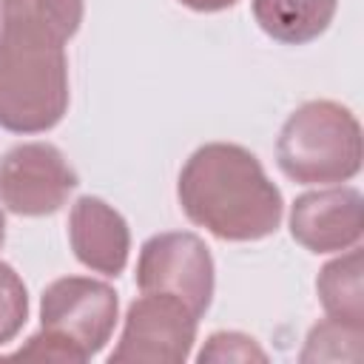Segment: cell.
<instances>
[{
    "mask_svg": "<svg viewBox=\"0 0 364 364\" xmlns=\"http://www.w3.org/2000/svg\"><path fill=\"white\" fill-rule=\"evenodd\" d=\"M82 14V0H0V128L43 134L65 117V43Z\"/></svg>",
    "mask_w": 364,
    "mask_h": 364,
    "instance_id": "cell-1",
    "label": "cell"
},
{
    "mask_svg": "<svg viewBox=\"0 0 364 364\" xmlns=\"http://www.w3.org/2000/svg\"><path fill=\"white\" fill-rule=\"evenodd\" d=\"M185 216L222 242H259L279 230L284 199L253 151L236 142H205L176 182Z\"/></svg>",
    "mask_w": 364,
    "mask_h": 364,
    "instance_id": "cell-2",
    "label": "cell"
},
{
    "mask_svg": "<svg viewBox=\"0 0 364 364\" xmlns=\"http://www.w3.org/2000/svg\"><path fill=\"white\" fill-rule=\"evenodd\" d=\"M361 125L336 100L299 105L276 139V165L299 185L347 182L361 171Z\"/></svg>",
    "mask_w": 364,
    "mask_h": 364,
    "instance_id": "cell-3",
    "label": "cell"
},
{
    "mask_svg": "<svg viewBox=\"0 0 364 364\" xmlns=\"http://www.w3.org/2000/svg\"><path fill=\"white\" fill-rule=\"evenodd\" d=\"M199 316L171 293H142L128 304L111 364H182L191 358Z\"/></svg>",
    "mask_w": 364,
    "mask_h": 364,
    "instance_id": "cell-4",
    "label": "cell"
},
{
    "mask_svg": "<svg viewBox=\"0 0 364 364\" xmlns=\"http://www.w3.org/2000/svg\"><path fill=\"white\" fill-rule=\"evenodd\" d=\"M136 287L142 293H171L202 318L216 287L210 247L191 230H168L145 239L136 259Z\"/></svg>",
    "mask_w": 364,
    "mask_h": 364,
    "instance_id": "cell-5",
    "label": "cell"
},
{
    "mask_svg": "<svg viewBox=\"0 0 364 364\" xmlns=\"http://www.w3.org/2000/svg\"><path fill=\"white\" fill-rule=\"evenodd\" d=\"M119 318L117 290L100 279L63 276L40 296V327L71 341L85 358L97 355Z\"/></svg>",
    "mask_w": 364,
    "mask_h": 364,
    "instance_id": "cell-6",
    "label": "cell"
},
{
    "mask_svg": "<svg viewBox=\"0 0 364 364\" xmlns=\"http://www.w3.org/2000/svg\"><path fill=\"white\" fill-rule=\"evenodd\" d=\"M77 185V171L51 142H20L0 156V205L17 216L57 213Z\"/></svg>",
    "mask_w": 364,
    "mask_h": 364,
    "instance_id": "cell-7",
    "label": "cell"
},
{
    "mask_svg": "<svg viewBox=\"0 0 364 364\" xmlns=\"http://www.w3.org/2000/svg\"><path fill=\"white\" fill-rule=\"evenodd\" d=\"M364 196L358 188H321L296 196L290 236L310 253H341L361 242Z\"/></svg>",
    "mask_w": 364,
    "mask_h": 364,
    "instance_id": "cell-8",
    "label": "cell"
},
{
    "mask_svg": "<svg viewBox=\"0 0 364 364\" xmlns=\"http://www.w3.org/2000/svg\"><path fill=\"white\" fill-rule=\"evenodd\" d=\"M68 242L77 262L102 276H119L131 253L125 216L100 196H80L68 213Z\"/></svg>",
    "mask_w": 364,
    "mask_h": 364,
    "instance_id": "cell-9",
    "label": "cell"
},
{
    "mask_svg": "<svg viewBox=\"0 0 364 364\" xmlns=\"http://www.w3.org/2000/svg\"><path fill=\"white\" fill-rule=\"evenodd\" d=\"M336 9L338 0H253V20L276 43L304 46L330 28Z\"/></svg>",
    "mask_w": 364,
    "mask_h": 364,
    "instance_id": "cell-10",
    "label": "cell"
},
{
    "mask_svg": "<svg viewBox=\"0 0 364 364\" xmlns=\"http://www.w3.org/2000/svg\"><path fill=\"white\" fill-rule=\"evenodd\" d=\"M364 267H361V247L353 245L338 259L327 262L318 270L316 293L330 318L344 324L364 327Z\"/></svg>",
    "mask_w": 364,
    "mask_h": 364,
    "instance_id": "cell-11",
    "label": "cell"
},
{
    "mask_svg": "<svg viewBox=\"0 0 364 364\" xmlns=\"http://www.w3.org/2000/svg\"><path fill=\"white\" fill-rule=\"evenodd\" d=\"M361 341H364V327L344 324L338 318H324L316 327H310L301 350V361H358L361 358Z\"/></svg>",
    "mask_w": 364,
    "mask_h": 364,
    "instance_id": "cell-12",
    "label": "cell"
},
{
    "mask_svg": "<svg viewBox=\"0 0 364 364\" xmlns=\"http://www.w3.org/2000/svg\"><path fill=\"white\" fill-rule=\"evenodd\" d=\"M28 318V290L20 273L0 262V344H9Z\"/></svg>",
    "mask_w": 364,
    "mask_h": 364,
    "instance_id": "cell-13",
    "label": "cell"
},
{
    "mask_svg": "<svg viewBox=\"0 0 364 364\" xmlns=\"http://www.w3.org/2000/svg\"><path fill=\"white\" fill-rule=\"evenodd\" d=\"M196 361H267V353L256 344V338L236 333V330H219L210 333L205 347L199 350Z\"/></svg>",
    "mask_w": 364,
    "mask_h": 364,
    "instance_id": "cell-14",
    "label": "cell"
},
{
    "mask_svg": "<svg viewBox=\"0 0 364 364\" xmlns=\"http://www.w3.org/2000/svg\"><path fill=\"white\" fill-rule=\"evenodd\" d=\"M14 358H37V361H60V364H82V361H88L71 341H65L57 333L43 330V327H40V333L26 338V344L14 353Z\"/></svg>",
    "mask_w": 364,
    "mask_h": 364,
    "instance_id": "cell-15",
    "label": "cell"
},
{
    "mask_svg": "<svg viewBox=\"0 0 364 364\" xmlns=\"http://www.w3.org/2000/svg\"><path fill=\"white\" fill-rule=\"evenodd\" d=\"M182 6H188L191 11H202V14H213V11H225L230 6H236L239 0H179Z\"/></svg>",
    "mask_w": 364,
    "mask_h": 364,
    "instance_id": "cell-16",
    "label": "cell"
},
{
    "mask_svg": "<svg viewBox=\"0 0 364 364\" xmlns=\"http://www.w3.org/2000/svg\"><path fill=\"white\" fill-rule=\"evenodd\" d=\"M6 242V216H3V208H0V247Z\"/></svg>",
    "mask_w": 364,
    "mask_h": 364,
    "instance_id": "cell-17",
    "label": "cell"
}]
</instances>
